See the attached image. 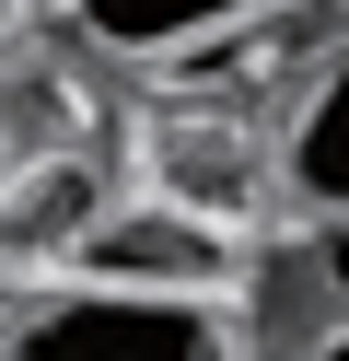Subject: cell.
I'll list each match as a JSON object with an SVG mask.
<instances>
[{
    "instance_id": "6da1fadb",
    "label": "cell",
    "mask_w": 349,
    "mask_h": 361,
    "mask_svg": "<svg viewBox=\"0 0 349 361\" xmlns=\"http://www.w3.org/2000/svg\"><path fill=\"white\" fill-rule=\"evenodd\" d=\"M0 361H221V326L209 303H175V291H59L12 326Z\"/></svg>"
},
{
    "instance_id": "7a4b0ae2",
    "label": "cell",
    "mask_w": 349,
    "mask_h": 361,
    "mask_svg": "<svg viewBox=\"0 0 349 361\" xmlns=\"http://www.w3.org/2000/svg\"><path fill=\"white\" fill-rule=\"evenodd\" d=\"M152 210H186V221H209V233L256 221L268 210V152H256V128H233V117H163L152 128Z\"/></svg>"
},
{
    "instance_id": "3957f363",
    "label": "cell",
    "mask_w": 349,
    "mask_h": 361,
    "mask_svg": "<svg viewBox=\"0 0 349 361\" xmlns=\"http://www.w3.org/2000/svg\"><path fill=\"white\" fill-rule=\"evenodd\" d=\"M70 268H82L93 291H175V303H209V291L233 280V245L209 233V221H186V210H105V233H93Z\"/></svg>"
},
{
    "instance_id": "277c9868",
    "label": "cell",
    "mask_w": 349,
    "mask_h": 361,
    "mask_svg": "<svg viewBox=\"0 0 349 361\" xmlns=\"http://www.w3.org/2000/svg\"><path fill=\"white\" fill-rule=\"evenodd\" d=\"M93 233H105V164H93V152H35V164L0 187V268L82 257Z\"/></svg>"
},
{
    "instance_id": "5b68a950",
    "label": "cell",
    "mask_w": 349,
    "mask_h": 361,
    "mask_svg": "<svg viewBox=\"0 0 349 361\" xmlns=\"http://www.w3.org/2000/svg\"><path fill=\"white\" fill-rule=\"evenodd\" d=\"M279 187H291L314 221H349V47L302 82L291 128H279Z\"/></svg>"
},
{
    "instance_id": "8992f818",
    "label": "cell",
    "mask_w": 349,
    "mask_h": 361,
    "mask_svg": "<svg viewBox=\"0 0 349 361\" xmlns=\"http://www.w3.org/2000/svg\"><path fill=\"white\" fill-rule=\"evenodd\" d=\"M70 24H82V47L105 59H198L221 24H245L256 0H59Z\"/></svg>"
},
{
    "instance_id": "52a82bcc",
    "label": "cell",
    "mask_w": 349,
    "mask_h": 361,
    "mask_svg": "<svg viewBox=\"0 0 349 361\" xmlns=\"http://www.w3.org/2000/svg\"><path fill=\"white\" fill-rule=\"evenodd\" d=\"M314 361H349V314H338V326H326V338H314Z\"/></svg>"
}]
</instances>
